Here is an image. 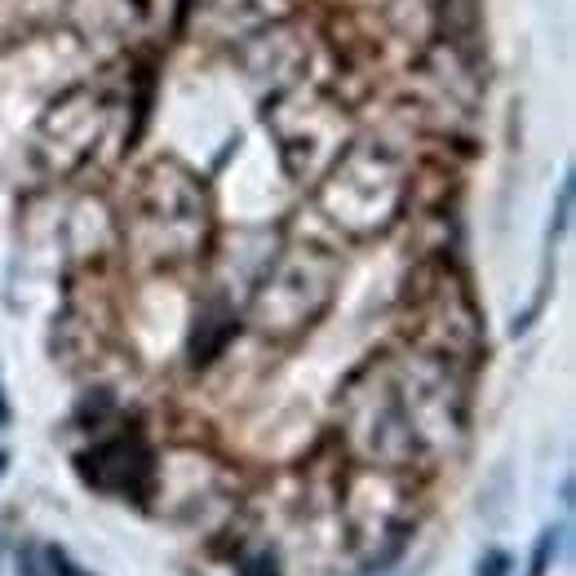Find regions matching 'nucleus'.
I'll list each match as a JSON object with an SVG mask.
<instances>
[{"label":"nucleus","mask_w":576,"mask_h":576,"mask_svg":"<svg viewBox=\"0 0 576 576\" xmlns=\"http://www.w3.org/2000/svg\"><path fill=\"white\" fill-rule=\"evenodd\" d=\"M9 426V399H4V390H0V430Z\"/></svg>","instance_id":"423d86ee"},{"label":"nucleus","mask_w":576,"mask_h":576,"mask_svg":"<svg viewBox=\"0 0 576 576\" xmlns=\"http://www.w3.org/2000/svg\"><path fill=\"white\" fill-rule=\"evenodd\" d=\"M80 475H85L89 488H98L116 501H147L151 488H156V461H151L147 444L133 439V435L107 439L93 453H85Z\"/></svg>","instance_id":"f257e3e1"},{"label":"nucleus","mask_w":576,"mask_h":576,"mask_svg":"<svg viewBox=\"0 0 576 576\" xmlns=\"http://www.w3.org/2000/svg\"><path fill=\"white\" fill-rule=\"evenodd\" d=\"M236 576H280V568H276L271 555H254V559H245V564L236 568Z\"/></svg>","instance_id":"20e7f679"},{"label":"nucleus","mask_w":576,"mask_h":576,"mask_svg":"<svg viewBox=\"0 0 576 576\" xmlns=\"http://www.w3.org/2000/svg\"><path fill=\"white\" fill-rule=\"evenodd\" d=\"M515 573V559L506 555V550H488L484 559H479V573L475 576H510Z\"/></svg>","instance_id":"7ed1b4c3"},{"label":"nucleus","mask_w":576,"mask_h":576,"mask_svg":"<svg viewBox=\"0 0 576 576\" xmlns=\"http://www.w3.org/2000/svg\"><path fill=\"white\" fill-rule=\"evenodd\" d=\"M564 542H568V524H559V528H546V533H542V542H537V550H533L528 576H550L555 559H559V550H564Z\"/></svg>","instance_id":"f03ea898"},{"label":"nucleus","mask_w":576,"mask_h":576,"mask_svg":"<svg viewBox=\"0 0 576 576\" xmlns=\"http://www.w3.org/2000/svg\"><path fill=\"white\" fill-rule=\"evenodd\" d=\"M0 470H4V453H0Z\"/></svg>","instance_id":"0eeeda50"},{"label":"nucleus","mask_w":576,"mask_h":576,"mask_svg":"<svg viewBox=\"0 0 576 576\" xmlns=\"http://www.w3.org/2000/svg\"><path fill=\"white\" fill-rule=\"evenodd\" d=\"M44 559H49V568H44L49 576H89V573H80V568H76V564L62 555V550H53V546L44 550Z\"/></svg>","instance_id":"39448f33"}]
</instances>
